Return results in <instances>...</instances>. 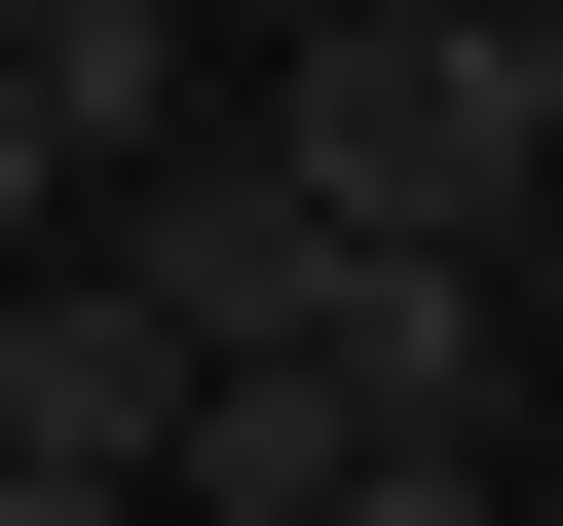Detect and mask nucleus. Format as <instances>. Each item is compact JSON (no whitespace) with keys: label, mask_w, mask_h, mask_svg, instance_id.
Returning <instances> with one entry per match:
<instances>
[{"label":"nucleus","mask_w":563,"mask_h":526,"mask_svg":"<svg viewBox=\"0 0 563 526\" xmlns=\"http://www.w3.org/2000/svg\"><path fill=\"white\" fill-rule=\"evenodd\" d=\"M263 151H301L376 263H526V226H563V0H413V39H301V76H263Z\"/></svg>","instance_id":"1"},{"label":"nucleus","mask_w":563,"mask_h":526,"mask_svg":"<svg viewBox=\"0 0 563 526\" xmlns=\"http://www.w3.org/2000/svg\"><path fill=\"white\" fill-rule=\"evenodd\" d=\"M0 451H76V489H151V526H188V339L113 302V226L38 263V302H0Z\"/></svg>","instance_id":"2"},{"label":"nucleus","mask_w":563,"mask_h":526,"mask_svg":"<svg viewBox=\"0 0 563 526\" xmlns=\"http://www.w3.org/2000/svg\"><path fill=\"white\" fill-rule=\"evenodd\" d=\"M339 526H526V489H488V451H376V489H339Z\"/></svg>","instance_id":"3"},{"label":"nucleus","mask_w":563,"mask_h":526,"mask_svg":"<svg viewBox=\"0 0 563 526\" xmlns=\"http://www.w3.org/2000/svg\"><path fill=\"white\" fill-rule=\"evenodd\" d=\"M0 526H151V489H76V451H0Z\"/></svg>","instance_id":"4"},{"label":"nucleus","mask_w":563,"mask_h":526,"mask_svg":"<svg viewBox=\"0 0 563 526\" xmlns=\"http://www.w3.org/2000/svg\"><path fill=\"white\" fill-rule=\"evenodd\" d=\"M263 39H413V0H263Z\"/></svg>","instance_id":"5"},{"label":"nucleus","mask_w":563,"mask_h":526,"mask_svg":"<svg viewBox=\"0 0 563 526\" xmlns=\"http://www.w3.org/2000/svg\"><path fill=\"white\" fill-rule=\"evenodd\" d=\"M526 376H563V226H526Z\"/></svg>","instance_id":"6"},{"label":"nucleus","mask_w":563,"mask_h":526,"mask_svg":"<svg viewBox=\"0 0 563 526\" xmlns=\"http://www.w3.org/2000/svg\"><path fill=\"white\" fill-rule=\"evenodd\" d=\"M0 39H76V0H0Z\"/></svg>","instance_id":"7"},{"label":"nucleus","mask_w":563,"mask_h":526,"mask_svg":"<svg viewBox=\"0 0 563 526\" xmlns=\"http://www.w3.org/2000/svg\"><path fill=\"white\" fill-rule=\"evenodd\" d=\"M0 302H38V263H0Z\"/></svg>","instance_id":"8"},{"label":"nucleus","mask_w":563,"mask_h":526,"mask_svg":"<svg viewBox=\"0 0 563 526\" xmlns=\"http://www.w3.org/2000/svg\"><path fill=\"white\" fill-rule=\"evenodd\" d=\"M526 526H563V489H526Z\"/></svg>","instance_id":"9"}]
</instances>
